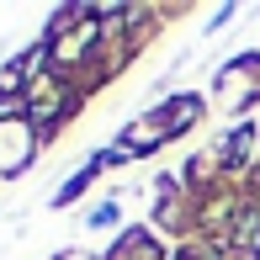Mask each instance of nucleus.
<instances>
[{
    "instance_id": "1",
    "label": "nucleus",
    "mask_w": 260,
    "mask_h": 260,
    "mask_svg": "<svg viewBox=\"0 0 260 260\" xmlns=\"http://www.w3.org/2000/svg\"><path fill=\"white\" fill-rule=\"evenodd\" d=\"M234 239H239L244 250H260V212H255V207L239 212V223H234Z\"/></svg>"
},
{
    "instance_id": "2",
    "label": "nucleus",
    "mask_w": 260,
    "mask_h": 260,
    "mask_svg": "<svg viewBox=\"0 0 260 260\" xmlns=\"http://www.w3.org/2000/svg\"><path fill=\"white\" fill-rule=\"evenodd\" d=\"M244 149H250V133H234V144H229V165H244Z\"/></svg>"
}]
</instances>
